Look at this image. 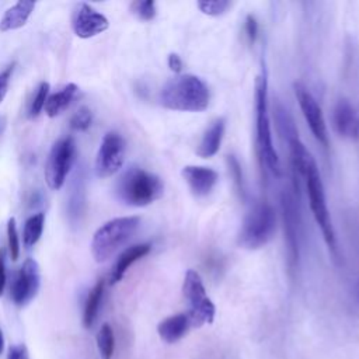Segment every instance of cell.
<instances>
[{
  "instance_id": "cell-1",
  "label": "cell",
  "mask_w": 359,
  "mask_h": 359,
  "mask_svg": "<svg viewBox=\"0 0 359 359\" xmlns=\"http://www.w3.org/2000/svg\"><path fill=\"white\" fill-rule=\"evenodd\" d=\"M158 98L167 109L199 112L208 108L210 93L198 76L180 74L164 83Z\"/></svg>"
},
{
  "instance_id": "cell-2",
  "label": "cell",
  "mask_w": 359,
  "mask_h": 359,
  "mask_svg": "<svg viewBox=\"0 0 359 359\" xmlns=\"http://www.w3.org/2000/svg\"><path fill=\"white\" fill-rule=\"evenodd\" d=\"M164 184L156 174L140 167H129L116 182V196L129 206H147L161 198Z\"/></svg>"
},
{
  "instance_id": "cell-3",
  "label": "cell",
  "mask_w": 359,
  "mask_h": 359,
  "mask_svg": "<svg viewBox=\"0 0 359 359\" xmlns=\"http://www.w3.org/2000/svg\"><path fill=\"white\" fill-rule=\"evenodd\" d=\"M255 130L257 149L262 164H265L275 175H280V163L271 135L268 115V79L265 69L255 81Z\"/></svg>"
},
{
  "instance_id": "cell-4",
  "label": "cell",
  "mask_w": 359,
  "mask_h": 359,
  "mask_svg": "<svg viewBox=\"0 0 359 359\" xmlns=\"http://www.w3.org/2000/svg\"><path fill=\"white\" fill-rule=\"evenodd\" d=\"M140 226L139 216H123L108 220L93 236L91 254L97 262H105L125 245Z\"/></svg>"
},
{
  "instance_id": "cell-5",
  "label": "cell",
  "mask_w": 359,
  "mask_h": 359,
  "mask_svg": "<svg viewBox=\"0 0 359 359\" xmlns=\"http://www.w3.org/2000/svg\"><path fill=\"white\" fill-rule=\"evenodd\" d=\"M276 216L273 208L266 202L255 203L244 216L237 243L245 250H258L273 237Z\"/></svg>"
},
{
  "instance_id": "cell-6",
  "label": "cell",
  "mask_w": 359,
  "mask_h": 359,
  "mask_svg": "<svg viewBox=\"0 0 359 359\" xmlns=\"http://www.w3.org/2000/svg\"><path fill=\"white\" fill-rule=\"evenodd\" d=\"M303 181L306 184V191H307L309 203H310L313 217L323 233V238H324L325 244L337 255V252H338L337 236H335L334 226H332V222H331V217L328 213L324 185H323L321 177L318 174L316 161L313 164H310V167L307 168Z\"/></svg>"
},
{
  "instance_id": "cell-7",
  "label": "cell",
  "mask_w": 359,
  "mask_h": 359,
  "mask_svg": "<svg viewBox=\"0 0 359 359\" xmlns=\"http://www.w3.org/2000/svg\"><path fill=\"white\" fill-rule=\"evenodd\" d=\"M182 293L189 306V310L187 314L191 320L192 327H201V325L213 323L216 309L213 302L209 299L205 285L196 271L189 269L185 273L184 283H182Z\"/></svg>"
},
{
  "instance_id": "cell-8",
  "label": "cell",
  "mask_w": 359,
  "mask_h": 359,
  "mask_svg": "<svg viewBox=\"0 0 359 359\" xmlns=\"http://www.w3.org/2000/svg\"><path fill=\"white\" fill-rule=\"evenodd\" d=\"M76 142L72 136L59 139L50 149L46 165L45 180L50 189H60L76 160Z\"/></svg>"
},
{
  "instance_id": "cell-9",
  "label": "cell",
  "mask_w": 359,
  "mask_h": 359,
  "mask_svg": "<svg viewBox=\"0 0 359 359\" xmlns=\"http://www.w3.org/2000/svg\"><path fill=\"white\" fill-rule=\"evenodd\" d=\"M126 144L118 132L104 135L95 157V174L100 178H108L116 174L125 160Z\"/></svg>"
},
{
  "instance_id": "cell-10",
  "label": "cell",
  "mask_w": 359,
  "mask_h": 359,
  "mask_svg": "<svg viewBox=\"0 0 359 359\" xmlns=\"http://www.w3.org/2000/svg\"><path fill=\"white\" fill-rule=\"evenodd\" d=\"M41 283V273H39V265L35 259L27 258L21 268L17 271L11 287H10V296L11 300L22 307L28 304L38 293Z\"/></svg>"
},
{
  "instance_id": "cell-11",
  "label": "cell",
  "mask_w": 359,
  "mask_h": 359,
  "mask_svg": "<svg viewBox=\"0 0 359 359\" xmlns=\"http://www.w3.org/2000/svg\"><path fill=\"white\" fill-rule=\"evenodd\" d=\"M294 95L299 101L302 114L313 133V136L317 139L318 143H321L324 147L328 146V133H327V126L323 116V111L313 97V94L309 91V88L303 83H294Z\"/></svg>"
},
{
  "instance_id": "cell-12",
  "label": "cell",
  "mask_w": 359,
  "mask_h": 359,
  "mask_svg": "<svg viewBox=\"0 0 359 359\" xmlns=\"http://www.w3.org/2000/svg\"><path fill=\"white\" fill-rule=\"evenodd\" d=\"M282 215H283V227H285V243L287 247V262L290 269H294L299 262V250H300V224H299V212L296 208L294 198L283 192L280 196Z\"/></svg>"
},
{
  "instance_id": "cell-13",
  "label": "cell",
  "mask_w": 359,
  "mask_h": 359,
  "mask_svg": "<svg viewBox=\"0 0 359 359\" xmlns=\"http://www.w3.org/2000/svg\"><path fill=\"white\" fill-rule=\"evenodd\" d=\"M72 27L79 38L87 39L108 29L109 22L105 15L94 10L90 4L81 1L73 11Z\"/></svg>"
},
{
  "instance_id": "cell-14",
  "label": "cell",
  "mask_w": 359,
  "mask_h": 359,
  "mask_svg": "<svg viewBox=\"0 0 359 359\" xmlns=\"http://www.w3.org/2000/svg\"><path fill=\"white\" fill-rule=\"evenodd\" d=\"M334 130L345 139H359V109L348 100H338L331 112Z\"/></svg>"
},
{
  "instance_id": "cell-15",
  "label": "cell",
  "mask_w": 359,
  "mask_h": 359,
  "mask_svg": "<svg viewBox=\"0 0 359 359\" xmlns=\"http://www.w3.org/2000/svg\"><path fill=\"white\" fill-rule=\"evenodd\" d=\"M182 177L192 194L198 198L209 195L219 181V174L213 168L202 165L184 167Z\"/></svg>"
},
{
  "instance_id": "cell-16",
  "label": "cell",
  "mask_w": 359,
  "mask_h": 359,
  "mask_svg": "<svg viewBox=\"0 0 359 359\" xmlns=\"http://www.w3.org/2000/svg\"><path fill=\"white\" fill-rule=\"evenodd\" d=\"M86 212V177L83 167H79L73 175L67 199V216L73 226L81 222Z\"/></svg>"
},
{
  "instance_id": "cell-17",
  "label": "cell",
  "mask_w": 359,
  "mask_h": 359,
  "mask_svg": "<svg viewBox=\"0 0 359 359\" xmlns=\"http://www.w3.org/2000/svg\"><path fill=\"white\" fill-rule=\"evenodd\" d=\"M192 327L191 320L187 313H178L174 316H170L164 318L158 325H157V332L160 338L167 342V344H174L180 341L188 330Z\"/></svg>"
},
{
  "instance_id": "cell-18",
  "label": "cell",
  "mask_w": 359,
  "mask_h": 359,
  "mask_svg": "<svg viewBox=\"0 0 359 359\" xmlns=\"http://www.w3.org/2000/svg\"><path fill=\"white\" fill-rule=\"evenodd\" d=\"M224 129H226L224 118L215 119L209 125V128L205 130V133L202 135V139L196 149V154L202 158H209V157L215 156L220 149Z\"/></svg>"
},
{
  "instance_id": "cell-19",
  "label": "cell",
  "mask_w": 359,
  "mask_h": 359,
  "mask_svg": "<svg viewBox=\"0 0 359 359\" xmlns=\"http://www.w3.org/2000/svg\"><path fill=\"white\" fill-rule=\"evenodd\" d=\"M151 250V245L147 244V243H142V244H135V245H130L123 252H121V255L118 257L115 265H114V269L109 275V282L114 285V283H118L123 275L126 273V271L129 269V266L132 264H135L136 261H139L140 258H143L144 255H147Z\"/></svg>"
},
{
  "instance_id": "cell-20",
  "label": "cell",
  "mask_w": 359,
  "mask_h": 359,
  "mask_svg": "<svg viewBox=\"0 0 359 359\" xmlns=\"http://www.w3.org/2000/svg\"><path fill=\"white\" fill-rule=\"evenodd\" d=\"M35 8V1L21 0L6 10L0 20V31L7 32L24 27Z\"/></svg>"
},
{
  "instance_id": "cell-21",
  "label": "cell",
  "mask_w": 359,
  "mask_h": 359,
  "mask_svg": "<svg viewBox=\"0 0 359 359\" xmlns=\"http://www.w3.org/2000/svg\"><path fill=\"white\" fill-rule=\"evenodd\" d=\"M79 91V87L74 83H69L59 91L50 94L45 102V112L48 116L55 118L60 115L74 100L76 94Z\"/></svg>"
},
{
  "instance_id": "cell-22",
  "label": "cell",
  "mask_w": 359,
  "mask_h": 359,
  "mask_svg": "<svg viewBox=\"0 0 359 359\" xmlns=\"http://www.w3.org/2000/svg\"><path fill=\"white\" fill-rule=\"evenodd\" d=\"M104 287H105V282H104V279H100L87 294L84 311H83V325L86 328L93 327V324L97 318L100 304L102 300V294H104Z\"/></svg>"
},
{
  "instance_id": "cell-23",
  "label": "cell",
  "mask_w": 359,
  "mask_h": 359,
  "mask_svg": "<svg viewBox=\"0 0 359 359\" xmlns=\"http://www.w3.org/2000/svg\"><path fill=\"white\" fill-rule=\"evenodd\" d=\"M45 224V215L43 213H35L29 216L25 220L24 231H22V241L27 248H31L38 243V240L42 236Z\"/></svg>"
},
{
  "instance_id": "cell-24",
  "label": "cell",
  "mask_w": 359,
  "mask_h": 359,
  "mask_svg": "<svg viewBox=\"0 0 359 359\" xmlns=\"http://www.w3.org/2000/svg\"><path fill=\"white\" fill-rule=\"evenodd\" d=\"M97 346L102 359H111L115 349V337L109 324H102L97 334Z\"/></svg>"
},
{
  "instance_id": "cell-25",
  "label": "cell",
  "mask_w": 359,
  "mask_h": 359,
  "mask_svg": "<svg viewBox=\"0 0 359 359\" xmlns=\"http://www.w3.org/2000/svg\"><path fill=\"white\" fill-rule=\"evenodd\" d=\"M48 94H49V83L48 81H42L38 86L36 91L34 94V98H32V101L29 104V108H28V116L31 119L36 118L42 112V109L45 108V102L48 100Z\"/></svg>"
},
{
  "instance_id": "cell-26",
  "label": "cell",
  "mask_w": 359,
  "mask_h": 359,
  "mask_svg": "<svg viewBox=\"0 0 359 359\" xmlns=\"http://www.w3.org/2000/svg\"><path fill=\"white\" fill-rule=\"evenodd\" d=\"M7 247H8L10 258L13 261H17L20 255V240H18L17 224L14 217H10L7 222Z\"/></svg>"
},
{
  "instance_id": "cell-27",
  "label": "cell",
  "mask_w": 359,
  "mask_h": 359,
  "mask_svg": "<svg viewBox=\"0 0 359 359\" xmlns=\"http://www.w3.org/2000/svg\"><path fill=\"white\" fill-rule=\"evenodd\" d=\"M133 14L137 15V18L143 20V21H150L156 17L157 14V8H156V3L153 0H142V1H135L130 6Z\"/></svg>"
},
{
  "instance_id": "cell-28",
  "label": "cell",
  "mask_w": 359,
  "mask_h": 359,
  "mask_svg": "<svg viewBox=\"0 0 359 359\" xmlns=\"http://www.w3.org/2000/svg\"><path fill=\"white\" fill-rule=\"evenodd\" d=\"M91 121H93V112L90 108L87 107H81L79 108L77 112H74V115L72 116L70 119V128L74 129V130H79V132H83V130H87L91 125Z\"/></svg>"
},
{
  "instance_id": "cell-29",
  "label": "cell",
  "mask_w": 359,
  "mask_h": 359,
  "mask_svg": "<svg viewBox=\"0 0 359 359\" xmlns=\"http://www.w3.org/2000/svg\"><path fill=\"white\" fill-rule=\"evenodd\" d=\"M198 7L201 8L202 13L216 17V15L226 13V10L230 7V1H227V0H202V1H198Z\"/></svg>"
},
{
  "instance_id": "cell-30",
  "label": "cell",
  "mask_w": 359,
  "mask_h": 359,
  "mask_svg": "<svg viewBox=\"0 0 359 359\" xmlns=\"http://www.w3.org/2000/svg\"><path fill=\"white\" fill-rule=\"evenodd\" d=\"M14 67H15V63H11V65H8L6 69H3L0 72V104H1V101L4 100V97L7 94V90H8V86H10V80H11L13 72H14Z\"/></svg>"
},
{
  "instance_id": "cell-31",
  "label": "cell",
  "mask_w": 359,
  "mask_h": 359,
  "mask_svg": "<svg viewBox=\"0 0 359 359\" xmlns=\"http://www.w3.org/2000/svg\"><path fill=\"white\" fill-rule=\"evenodd\" d=\"M229 167H230V171L233 174V178H234V182L238 188V192H244L243 191V175H241V167L237 161V158L234 156H229Z\"/></svg>"
},
{
  "instance_id": "cell-32",
  "label": "cell",
  "mask_w": 359,
  "mask_h": 359,
  "mask_svg": "<svg viewBox=\"0 0 359 359\" xmlns=\"http://www.w3.org/2000/svg\"><path fill=\"white\" fill-rule=\"evenodd\" d=\"M244 31H245V35H247L248 41L251 43L255 42L257 35H258V22H257L254 15H247L245 24H244Z\"/></svg>"
},
{
  "instance_id": "cell-33",
  "label": "cell",
  "mask_w": 359,
  "mask_h": 359,
  "mask_svg": "<svg viewBox=\"0 0 359 359\" xmlns=\"http://www.w3.org/2000/svg\"><path fill=\"white\" fill-rule=\"evenodd\" d=\"M7 359H29L28 358V351L27 346L20 344V345H14L10 348Z\"/></svg>"
},
{
  "instance_id": "cell-34",
  "label": "cell",
  "mask_w": 359,
  "mask_h": 359,
  "mask_svg": "<svg viewBox=\"0 0 359 359\" xmlns=\"http://www.w3.org/2000/svg\"><path fill=\"white\" fill-rule=\"evenodd\" d=\"M4 250L0 248V296L4 292L6 287V261H4Z\"/></svg>"
},
{
  "instance_id": "cell-35",
  "label": "cell",
  "mask_w": 359,
  "mask_h": 359,
  "mask_svg": "<svg viewBox=\"0 0 359 359\" xmlns=\"http://www.w3.org/2000/svg\"><path fill=\"white\" fill-rule=\"evenodd\" d=\"M168 67L174 72V73H180L182 70V60L177 53H170L168 55Z\"/></svg>"
},
{
  "instance_id": "cell-36",
  "label": "cell",
  "mask_w": 359,
  "mask_h": 359,
  "mask_svg": "<svg viewBox=\"0 0 359 359\" xmlns=\"http://www.w3.org/2000/svg\"><path fill=\"white\" fill-rule=\"evenodd\" d=\"M6 125H7V119H6L4 115H1L0 116V137H1V135L4 132V129H6Z\"/></svg>"
},
{
  "instance_id": "cell-37",
  "label": "cell",
  "mask_w": 359,
  "mask_h": 359,
  "mask_svg": "<svg viewBox=\"0 0 359 359\" xmlns=\"http://www.w3.org/2000/svg\"><path fill=\"white\" fill-rule=\"evenodd\" d=\"M3 349H4V335H3V331L0 330V355L3 353Z\"/></svg>"
},
{
  "instance_id": "cell-38",
  "label": "cell",
  "mask_w": 359,
  "mask_h": 359,
  "mask_svg": "<svg viewBox=\"0 0 359 359\" xmlns=\"http://www.w3.org/2000/svg\"><path fill=\"white\" fill-rule=\"evenodd\" d=\"M358 293H359V279H358Z\"/></svg>"
}]
</instances>
